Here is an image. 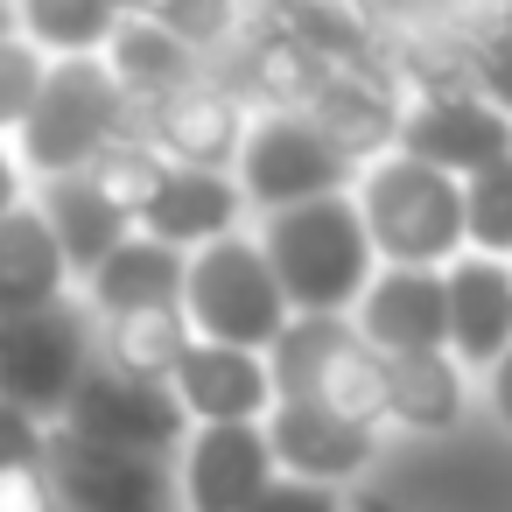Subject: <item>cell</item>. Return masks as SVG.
Here are the masks:
<instances>
[{
    "label": "cell",
    "mask_w": 512,
    "mask_h": 512,
    "mask_svg": "<svg viewBox=\"0 0 512 512\" xmlns=\"http://www.w3.org/2000/svg\"><path fill=\"white\" fill-rule=\"evenodd\" d=\"M246 106H239V92L204 64L197 78H183V85H169L162 99H148V106H134V134L169 162V169H225L232 176V155H239V141H246Z\"/></svg>",
    "instance_id": "8"
},
{
    "label": "cell",
    "mask_w": 512,
    "mask_h": 512,
    "mask_svg": "<svg viewBox=\"0 0 512 512\" xmlns=\"http://www.w3.org/2000/svg\"><path fill=\"white\" fill-rule=\"evenodd\" d=\"M400 155L463 183L491 162L512 155V120L498 106H484L477 92H442V99H407L400 113Z\"/></svg>",
    "instance_id": "12"
},
{
    "label": "cell",
    "mask_w": 512,
    "mask_h": 512,
    "mask_svg": "<svg viewBox=\"0 0 512 512\" xmlns=\"http://www.w3.org/2000/svg\"><path fill=\"white\" fill-rule=\"evenodd\" d=\"M0 512H64L57 505V484L43 463H15V470H0Z\"/></svg>",
    "instance_id": "33"
},
{
    "label": "cell",
    "mask_w": 512,
    "mask_h": 512,
    "mask_svg": "<svg viewBox=\"0 0 512 512\" xmlns=\"http://www.w3.org/2000/svg\"><path fill=\"white\" fill-rule=\"evenodd\" d=\"M120 134H134V106L106 78V64L99 57H50L43 92H36V106H29V120L15 127L8 148H15L29 183H50V176L92 169V155L113 148Z\"/></svg>",
    "instance_id": "4"
},
{
    "label": "cell",
    "mask_w": 512,
    "mask_h": 512,
    "mask_svg": "<svg viewBox=\"0 0 512 512\" xmlns=\"http://www.w3.org/2000/svg\"><path fill=\"white\" fill-rule=\"evenodd\" d=\"M260 435H267L274 477L323 484V491H344V498H351V491H365V484L386 470V456H393V442H386V435L351 428V421H330V414L295 407V400H274V407H267V421H260Z\"/></svg>",
    "instance_id": "10"
},
{
    "label": "cell",
    "mask_w": 512,
    "mask_h": 512,
    "mask_svg": "<svg viewBox=\"0 0 512 512\" xmlns=\"http://www.w3.org/2000/svg\"><path fill=\"white\" fill-rule=\"evenodd\" d=\"M43 71H50L43 50H29L22 36H0V141H15V127L29 120V106L43 92Z\"/></svg>",
    "instance_id": "28"
},
{
    "label": "cell",
    "mask_w": 512,
    "mask_h": 512,
    "mask_svg": "<svg viewBox=\"0 0 512 512\" xmlns=\"http://www.w3.org/2000/svg\"><path fill=\"white\" fill-rule=\"evenodd\" d=\"M43 470L64 512H176V477L162 456H127V449H99L50 428Z\"/></svg>",
    "instance_id": "11"
},
{
    "label": "cell",
    "mask_w": 512,
    "mask_h": 512,
    "mask_svg": "<svg viewBox=\"0 0 512 512\" xmlns=\"http://www.w3.org/2000/svg\"><path fill=\"white\" fill-rule=\"evenodd\" d=\"M29 204H36V218L50 225V239H57V253H64V267H71V281H85L134 225L85 183V176H50V183H29Z\"/></svg>",
    "instance_id": "22"
},
{
    "label": "cell",
    "mask_w": 512,
    "mask_h": 512,
    "mask_svg": "<svg viewBox=\"0 0 512 512\" xmlns=\"http://www.w3.org/2000/svg\"><path fill=\"white\" fill-rule=\"evenodd\" d=\"M57 428L78 435V442H99V449L162 456V463H169V456L183 449V435H190L183 407L169 400V386H155V379H120V372H106V365H92V372L78 379V393H71V407H64Z\"/></svg>",
    "instance_id": "9"
},
{
    "label": "cell",
    "mask_w": 512,
    "mask_h": 512,
    "mask_svg": "<svg viewBox=\"0 0 512 512\" xmlns=\"http://www.w3.org/2000/svg\"><path fill=\"white\" fill-rule=\"evenodd\" d=\"M246 225H253V218H246L239 183H232L225 169H169V176H162V190L148 197V211H141V225H134V232L190 260L197 246L232 239V232H246Z\"/></svg>",
    "instance_id": "18"
},
{
    "label": "cell",
    "mask_w": 512,
    "mask_h": 512,
    "mask_svg": "<svg viewBox=\"0 0 512 512\" xmlns=\"http://www.w3.org/2000/svg\"><path fill=\"white\" fill-rule=\"evenodd\" d=\"M351 176L358 169L302 113H253L246 120V141L232 155V183H239L246 218L295 211V204H316V197H344Z\"/></svg>",
    "instance_id": "7"
},
{
    "label": "cell",
    "mask_w": 512,
    "mask_h": 512,
    "mask_svg": "<svg viewBox=\"0 0 512 512\" xmlns=\"http://www.w3.org/2000/svg\"><path fill=\"white\" fill-rule=\"evenodd\" d=\"M15 36L43 57H99L120 22V0H8Z\"/></svg>",
    "instance_id": "25"
},
{
    "label": "cell",
    "mask_w": 512,
    "mask_h": 512,
    "mask_svg": "<svg viewBox=\"0 0 512 512\" xmlns=\"http://www.w3.org/2000/svg\"><path fill=\"white\" fill-rule=\"evenodd\" d=\"M477 428L512 449V344L477 372Z\"/></svg>",
    "instance_id": "30"
},
{
    "label": "cell",
    "mask_w": 512,
    "mask_h": 512,
    "mask_svg": "<svg viewBox=\"0 0 512 512\" xmlns=\"http://www.w3.org/2000/svg\"><path fill=\"white\" fill-rule=\"evenodd\" d=\"M99 64H106V78L127 92V106H148V99H162L169 85H183V78L204 71V57H190L162 22H134V15L113 22V36L99 43Z\"/></svg>",
    "instance_id": "24"
},
{
    "label": "cell",
    "mask_w": 512,
    "mask_h": 512,
    "mask_svg": "<svg viewBox=\"0 0 512 512\" xmlns=\"http://www.w3.org/2000/svg\"><path fill=\"white\" fill-rule=\"evenodd\" d=\"M463 428H477V379L449 351L386 358V442L393 449H428Z\"/></svg>",
    "instance_id": "13"
},
{
    "label": "cell",
    "mask_w": 512,
    "mask_h": 512,
    "mask_svg": "<svg viewBox=\"0 0 512 512\" xmlns=\"http://www.w3.org/2000/svg\"><path fill=\"white\" fill-rule=\"evenodd\" d=\"M351 330L379 358L407 351H442L449 309H442V267H372V281L351 302Z\"/></svg>",
    "instance_id": "17"
},
{
    "label": "cell",
    "mask_w": 512,
    "mask_h": 512,
    "mask_svg": "<svg viewBox=\"0 0 512 512\" xmlns=\"http://www.w3.org/2000/svg\"><path fill=\"white\" fill-rule=\"evenodd\" d=\"M505 274H512V260H505Z\"/></svg>",
    "instance_id": "40"
},
{
    "label": "cell",
    "mask_w": 512,
    "mask_h": 512,
    "mask_svg": "<svg viewBox=\"0 0 512 512\" xmlns=\"http://www.w3.org/2000/svg\"><path fill=\"white\" fill-rule=\"evenodd\" d=\"M442 309H449L442 351L477 379V372L512 344V274H505V260L456 253V260L442 267Z\"/></svg>",
    "instance_id": "19"
},
{
    "label": "cell",
    "mask_w": 512,
    "mask_h": 512,
    "mask_svg": "<svg viewBox=\"0 0 512 512\" xmlns=\"http://www.w3.org/2000/svg\"><path fill=\"white\" fill-rule=\"evenodd\" d=\"M470 92L512 120V29H498L470 50Z\"/></svg>",
    "instance_id": "29"
},
{
    "label": "cell",
    "mask_w": 512,
    "mask_h": 512,
    "mask_svg": "<svg viewBox=\"0 0 512 512\" xmlns=\"http://www.w3.org/2000/svg\"><path fill=\"white\" fill-rule=\"evenodd\" d=\"M43 442H50V428H36L29 414H15V407H0V470H15V463H43Z\"/></svg>",
    "instance_id": "34"
},
{
    "label": "cell",
    "mask_w": 512,
    "mask_h": 512,
    "mask_svg": "<svg viewBox=\"0 0 512 512\" xmlns=\"http://www.w3.org/2000/svg\"><path fill=\"white\" fill-rule=\"evenodd\" d=\"M169 400L183 407L190 428H260L274 407V379H267V351H239V344H190L176 358V372L162 379Z\"/></svg>",
    "instance_id": "15"
},
{
    "label": "cell",
    "mask_w": 512,
    "mask_h": 512,
    "mask_svg": "<svg viewBox=\"0 0 512 512\" xmlns=\"http://www.w3.org/2000/svg\"><path fill=\"white\" fill-rule=\"evenodd\" d=\"M400 113H407V99H400V85L379 64H330V78L302 106V120L351 169H365V162H379V155L400 148Z\"/></svg>",
    "instance_id": "14"
},
{
    "label": "cell",
    "mask_w": 512,
    "mask_h": 512,
    "mask_svg": "<svg viewBox=\"0 0 512 512\" xmlns=\"http://www.w3.org/2000/svg\"><path fill=\"white\" fill-rule=\"evenodd\" d=\"M267 379L274 400L386 435V358L351 330V316H288L267 344Z\"/></svg>",
    "instance_id": "2"
},
{
    "label": "cell",
    "mask_w": 512,
    "mask_h": 512,
    "mask_svg": "<svg viewBox=\"0 0 512 512\" xmlns=\"http://www.w3.org/2000/svg\"><path fill=\"white\" fill-rule=\"evenodd\" d=\"M15 204H29V176H22V162H15V148L0 141V218H8Z\"/></svg>",
    "instance_id": "35"
},
{
    "label": "cell",
    "mask_w": 512,
    "mask_h": 512,
    "mask_svg": "<svg viewBox=\"0 0 512 512\" xmlns=\"http://www.w3.org/2000/svg\"><path fill=\"white\" fill-rule=\"evenodd\" d=\"M176 512H246L274 484V456L260 428H190L169 456Z\"/></svg>",
    "instance_id": "16"
},
{
    "label": "cell",
    "mask_w": 512,
    "mask_h": 512,
    "mask_svg": "<svg viewBox=\"0 0 512 512\" xmlns=\"http://www.w3.org/2000/svg\"><path fill=\"white\" fill-rule=\"evenodd\" d=\"M78 176H85V183H92V190L127 218V225H141V211H148V197L162 190L169 162H162L141 134H120V141H113V148H99V155H92V169H78Z\"/></svg>",
    "instance_id": "26"
},
{
    "label": "cell",
    "mask_w": 512,
    "mask_h": 512,
    "mask_svg": "<svg viewBox=\"0 0 512 512\" xmlns=\"http://www.w3.org/2000/svg\"><path fill=\"white\" fill-rule=\"evenodd\" d=\"M253 8H267V0H253Z\"/></svg>",
    "instance_id": "39"
},
{
    "label": "cell",
    "mask_w": 512,
    "mask_h": 512,
    "mask_svg": "<svg viewBox=\"0 0 512 512\" xmlns=\"http://www.w3.org/2000/svg\"><path fill=\"white\" fill-rule=\"evenodd\" d=\"M85 372H92V323L78 295L57 309L0 316V407L29 414L36 428H57Z\"/></svg>",
    "instance_id": "6"
},
{
    "label": "cell",
    "mask_w": 512,
    "mask_h": 512,
    "mask_svg": "<svg viewBox=\"0 0 512 512\" xmlns=\"http://www.w3.org/2000/svg\"><path fill=\"white\" fill-rule=\"evenodd\" d=\"M92 323V365L120 372V379H169L176 358L197 344L183 323V302L169 309H127V316H85Z\"/></svg>",
    "instance_id": "23"
},
{
    "label": "cell",
    "mask_w": 512,
    "mask_h": 512,
    "mask_svg": "<svg viewBox=\"0 0 512 512\" xmlns=\"http://www.w3.org/2000/svg\"><path fill=\"white\" fill-rule=\"evenodd\" d=\"M351 512H400V505H393L386 491H372V484H365V491H351Z\"/></svg>",
    "instance_id": "37"
},
{
    "label": "cell",
    "mask_w": 512,
    "mask_h": 512,
    "mask_svg": "<svg viewBox=\"0 0 512 512\" xmlns=\"http://www.w3.org/2000/svg\"><path fill=\"white\" fill-rule=\"evenodd\" d=\"M183 302V253L127 232L85 281H78V309L85 316H127V309H169Z\"/></svg>",
    "instance_id": "20"
},
{
    "label": "cell",
    "mask_w": 512,
    "mask_h": 512,
    "mask_svg": "<svg viewBox=\"0 0 512 512\" xmlns=\"http://www.w3.org/2000/svg\"><path fill=\"white\" fill-rule=\"evenodd\" d=\"M253 246L288 302V316H351L358 288L372 281V246L358 232L351 197H316L295 211L253 218Z\"/></svg>",
    "instance_id": "1"
},
{
    "label": "cell",
    "mask_w": 512,
    "mask_h": 512,
    "mask_svg": "<svg viewBox=\"0 0 512 512\" xmlns=\"http://www.w3.org/2000/svg\"><path fill=\"white\" fill-rule=\"evenodd\" d=\"M183 323L204 344H239V351H267L288 323V302L253 246V225L232 239H211L183 260Z\"/></svg>",
    "instance_id": "5"
},
{
    "label": "cell",
    "mask_w": 512,
    "mask_h": 512,
    "mask_svg": "<svg viewBox=\"0 0 512 512\" xmlns=\"http://www.w3.org/2000/svg\"><path fill=\"white\" fill-rule=\"evenodd\" d=\"M435 15L463 36V50H477L484 36L512 29V0H435Z\"/></svg>",
    "instance_id": "31"
},
{
    "label": "cell",
    "mask_w": 512,
    "mask_h": 512,
    "mask_svg": "<svg viewBox=\"0 0 512 512\" xmlns=\"http://www.w3.org/2000/svg\"><path fill=\"white\" fill-rule=\"evenodd\" d=\"M246 512H351L344 491H323V484H295V477H274Z\"/></svg>",
    "instance_id": "32"
},
{
    "label": "cell",
    "mask_w": 512,
    "mask_h": 512,
    "mask_svg": "<svg viewBox=\"0 0 512 512\" xmlns=\"http://www.w3.org/2000/svg\"><path fill=\"white\" fill-rule=\"evenodd\" d=\"M176 8V0H120V15H134V22H162Z\"/></svg>",
    "instance_id": "36"
},
{
    "label": "cell",
    "mask_w": 512,
    "mask_h": 512,
    "mask_svg": "<svg viewBox=\"0 0 512 512\" xmlns=\"http://www.w3.org/2000/svg\"><path fill=\"white\" fill-rule=\"evenodd\" d=\"M71 295H78V281H71L50 225L36 218V204H15L8 218H0V316L57 309Z\"/></svg>",
    "instance_id": "21"
},
{
    "label": "cell",
    "mask_w": 512,
    "mask_h": 512,
    "mask_svg": "<svg viewBox=\"0 0 512 512\" xmlns=\"http://www.w3.org/2000/svg\"><path fill=\"white\" fill-rule=\"evenodd\" d=\"M0 36H15V8H8V0H0Z\"/></svg>",
    "instance_id": "38"
},
{
    "label": "cell",
    "mask_w": 512,
    "mask_h": 512,
    "mask_svg": "<svg viewBox=\"0 0 512 512\" xmlns=\"http://www.w3.org/2000/svg\"><path fill=\"white\" fill-rule=\"evenodd\" d=\"M351 211L379 267H449L463 253V197L449 176L407 162L400 148L351 176Z\"/></svg>",
    "instance_id": "3"
},
{
    "label": "cell",
    "mask_w": 512,
    "mask_h": 512,
    "mask_svg": "<svg viewBox=\"0 0 512 512\" xmlns=\"http://www.w3.org/2000/svg\"><path fill=\"white\" fill-rule=\"evenodd\" d=\"M456 197H463V253L512 260V155L477 169V176H463Z\"/></svg>",
    "instance_id": "27"
}]
</instances>
